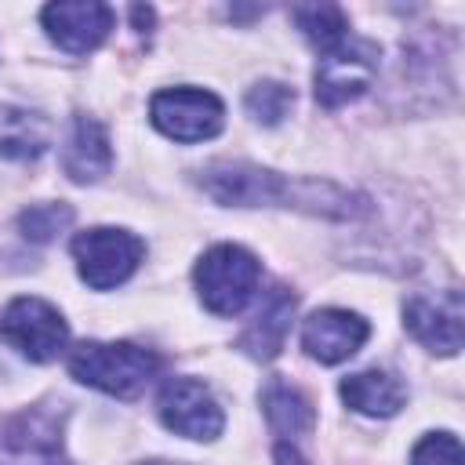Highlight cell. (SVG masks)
<instances>
[{"label":"cell","instance_id":"6da1fadb","mask_svg":"<svg viewBox=\"0 0 465 465\" xmlns=\"http://www.w3.org/2000/svg\"><path fill=\"white\" fill-rule=\"evenodd\" d=\"M200 189L225 207H262V203H283L302 207L323 218H360L367 211L363 196H352L349 189H338L334 182H291L269 167L247 163V160H214L200 171Z\"/></svg>","mask_w":465,"mask_h":465},{"label":"cell","instance_id":"7a4b0ae2","mask_svg":"<svg viewBox=\"0 0 465 465\" xmlns=\"http://www.w3.org/2000/svg\"><path fill=\"white\" fill-rule=\"evenodd\" d=\"M163 360L153 349L131 341H80L69 352V374L98 392L131 400L138 396L156 374Z\"/></svg>","mask_w":465,"mask_h":465},{"label":"cell","instance_id":"3957f363","mask_svg":"<svg viewBox=\"0 0 465 465\" xmlns=\"http://www.w3.org/2000/svg\"><path fill=\"white\" fill-rule=\"evenodd\" d=\"M193 280H196L200 302L214 316H236L254 298L258 280H262V265H258V258L247 247H240V243H218V247H211L196 262Z\"/></svg>","mask_w":465,"mask_h":465},{"label":"cell","instance_id":"277c9868","mask_svg":"<svg viewBox=\"0 0 465 465\" xmlns=\"http://www.w3.org/2000/svg\"><path fill=\"white\" fill-rule=\"evenodd\" d=\"M145 254V243L116 225H94L73 236V258L80 269V280L94 291H109L124 283Z\"/></svg>","mask_w":465,"mask_h":465},{"label":"cell","instance_id":"5b68a950","mask_svg":"<svg viewBox=\"0 0 465 465\" xmlns=\"http://www.w3.org/2000/svg\"><path fill=\"white\" fill-rule=\"evenodd\" d=\"M378 44L367 40V36H345L338 47L323 51L320 62H316V102L327 105V109H338L345 102H356L371 84H374V73H378Z\"/></svg>","mask_w":465,"mask_h":465},{"label":"cell","instance_id":"8992f818","mask_svg":"<svg viewBox=\"0 0 465 465\" xmlns=\"http://www.w3.org/2000/svg\"><path fill=\"white\" fill-rule=\"evenodd\" d=\"M0 338L22 352L33 363H51L65 352L69 341V327L62 320V312L44 302V298H15L4 312H0Z\"/></svg>","mask_w":465,"mask_h":465},{"label":"cell","instance_id":"52a82bcc","mask_svg":"<svg viewBox=\"0 0 465 465\" xmlns=\"http://www.w3.org/2000/svg\"><path fill=\"white\" fill-rule=\"evenodd\" d=\"M149 120L160 134L174 142H203L222 131L225 105L218 94L200 91V87H167L153 94Z\"/></svg>","mask_w":465,"mask_h":465},{"label":"cell","instance_id":"ba28073f","mask_svg":"<svg viewBox=\"0 0 465 465\" xmlns=\"http://www.w3.org/2000/svg\"><path fill=\"white\" fill-rule=\"evenodd\" d=\"M156 411H160V421L185 440H214L225 425L218 400L200 378H167L160 389Z\"/></svg>","mask_w":465,"mask_h":465},{"label":"cell","instance_id":"9c48e42d","mask_svg":"<svg viewBox=\"0 0 465 465\" xmlns=\"http://www.w3.org/2000/svg\"><path fill=\"white\" fill-rule=\"evenodd\" d=\"M0 454L15 465H54L62 458V411L25 407L0 425Z\"/></svg>","mask_w":465,"mask_h":465},{"label":"cell","instance_id":"30bf717a","mask_svg":"<svg viewBox=\"0 0 465 465\" xmlns=\"http://www.w3.org/2000/svg\"><path fill=\"white\" fill-rule=\"evenodd\" d=\"M461 294L458 291H425L403 302V327L429 352L454 356L461 349Z\"/></svg>","mask_w":465,"mask_h":465},{"label":"cell","instance_id":"8fae6325","mask_svg":"<svg viewBox=\"0 0 465 465\" xmlns=\"http://www.w3.org/2000/svg\"><path fill=\"white\" fill-rule=\"evenodd\" d=\"M113 18H116L113 7L98 4V0H62V4H47L40 11V22H44L47 36L69 54L94 51L109 36Z\"/></svg>","mask_w":465,"mask_h":465},{"label":"cell","instance_id":"7c38bea8","mask_svg":"<svg viewBox=\"0 0 465 465\" xmlns=\"http://www.w3.org/2000/svg\"><path fill=\"white\" fill-rule=\"evenodd\" d=\"M367 334H371V327H367L363 316H356L349 309H320L305 320L302 345L320 363H341V360L360 352Z\"/></svg>","mask_w":465,"mask_h":465},{"label":"cell","instance_id":"4fadbf2b","mask_svg":"<svg viewBox=\"0 0 465 465\" xmlns=\"http://www.w3.org/2000/svg\"><path fill=\"white\" fill-rule=\"evenodd\" d=\"M294 309H298V298L291 287L283 283H272L262 298V309L254 312V320L247 323V331L240 334V349L251 356V360H272L287 334H291V320H294Z\"/></svg>","mask_w":465,"mask_h":465},{"label":"cell","instance_id":"5bb4252c","mask_svg":"<svg viewBox=\"0 0 465 465\" xmlns=\"http://www.w3.org/2000/svg\"><path fill=\"white\" fill-rule=\"evenodd\" d=\"M109 167H113V145H109L105 127L94 116L76 113L69 142L62 149V171L84 185V182H98L102 174H109Z\"/></svg>","mask_w":465,"mask_h":465},{"label":"cell","instance_id":"9a60e30c","mask_svg":"<svg viewBox=\"0 0 465 465\" xmlns=\"http://www.w3.org/2000/svg\"><path fill=\"white\" fill-rule=\"evenodd\" d=\"M341 400L356 411V414H367V418H392L403 400H407V389L396 374L389 371H356L341 381Z\"/></svg>","mask_w":465,"mask_h":465},{"label":"cell","instance_id":"2e32d148","mask_svg":"<svg viewBox=\"0 0 465 465\" xmlns=\"http://www.w3.org/2000/svg\"><path fill=\"white\" fill-rule=\"evenodd\" d=\"M51 145V120L36 109L0 102V156L36 160Z\"/></svg>","mask_w":465,"mask_h":465},{"label":"cell","instance_id":"e0dca14e","mask_svg":"<svg viewBox=\"0 0 465 465\" xmlns=\"http://www.w3.org/2000/svg\"><path fill=\"white\" fill-rule=\"evenodd\" d=\"M262 407H265V418L272 425V432L280 436V443H294L298 436H305L312 425H316V414H312V403L287 381L272 378L265 389H262Z\"/></svg>","mask_w":465,"mask_h":465},{"label":"cell","instance_id":"ac0fdd59","mask_svg":"<svg viewBox=\"0 0 465 465\" xmlns=\"http://www.w3.org/2000/svg\"><path fill=\"white\" fill-rule=\"evenodd\" d=\"M294 25L302 29V36L323 54L331 47H338L349 36V18L338 4H302L291 11Z\"/></svg>","mask_w":465,"mask_h":465},{"label":"cell","instance_id":"d6986e66","mask_svg":"<svg viewBox=\"0 0 465 465\" xmlns=\"http://www.w3.org/2000/svg\"><path fill=\"white\" fill-rule=\"evenodd\" d=\"M243 105H247V113L258 120V124H280L287 113H291V105H294V91L287 87V84H280V80H262V84H254L251 91H247V98H243Z\"/></svg>","mask_w":465,"mask_h":465},{"label":"cell","instance_id":"ffe728a7","mask_svg":"<svg viewBox=\"0 0 465 465\" xmlns=\"http://www.w3.org/2000/svg\"><path fill=\"white\" fill-rule=\"evenodd\" d=\"M69 222H73V207L69 203H33V207H25L18 214V229L33 243L54 240Z\"/></svg>","mask_w":465,"mask_h":465},{"label":"cell","instance_id":"44dd1931","mask_svg":"<svg viewBox=\"0 0 465 465\" xmlns=\"http://www.w3.org/2000/svg\"><path fill=\"white\" fill-rule=\"evenodd\" d=\"M411 465H461V443H458V436H450V432H429L414 447Z\"/></svg>","mask_w":465,"mask_h":465},{"label":"cell","instance_id":"7402d4cb","mask_svg":"<svg viewBox=\"0 0 465 465\" xmlns=\"http://www.w3.org/2000/svg\"><path fill=\"white\" fill-rule=\"evenodd\" d=\"M276 461L280 465H305V458L294 450V443H280V440H276Z\"/></svg>","mask_w":465,"mask_h":465},{"label":"cell","instance_id":"603a6c76","mask_svg":"<svg viewBox=\"0 0 465 465\" xmlns=\"http://www.w3.org/2000/svg\"><path fill=\"white\" fill-rule=\"evenodd\" d=\"M145 465H171V461H145Z\"/></svg>","mask_w":465,"mask_h":465}]
</instances>
